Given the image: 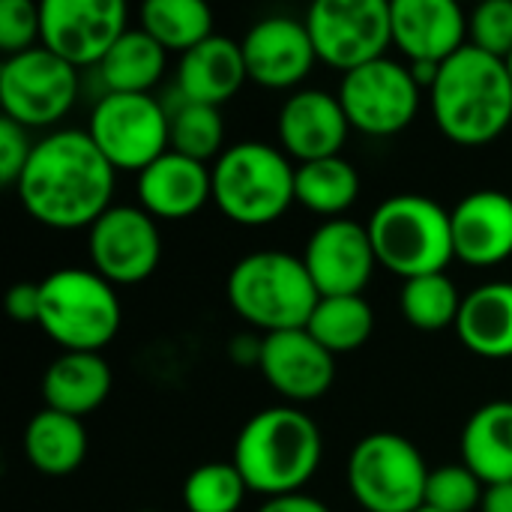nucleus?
<instances>
[{"instance_id": "21", "label": "nucleus", "mask_w": 512, "mask_h": 512, "mask_svg": "<svg viewBox=\"0 0 512 512\" xmlns=\"http://www.w3.org/2000/svg\"><path fill=\"white\" fill-rule=\"evenodd\" d=\"M213 201V165L183 153H162L138 174V207L153 219L183 222Z\"/></svg>"}, {"instance_id": "24", "label": "nucleus", "mask_w": 512, "mask_h": 512, "mask_svg": "<svg viewBox=\"0 0 512 512\" xmlns=\"http://www.w3.org/2000/svg\"><path fill=\"white\" fill-rule=\"evenodd\" d=\"M456 333L471 354L486 360H510L512 282H486L465 294Z\"/></svg>"}, {"instance_id": "23", "label": "nucleus", "mask_w": 512, "mask_h": 512, "mask_svg": "<svg viewBox=\"0 0 512 512\" xmlns=\"http://www.w3.org/2000/svg\"><path fill=\"white\" fill-rule=\"evenodd\" d=\"M111 384V366L102 354L63 351L42 375V399L45 408L84 420L105 405Z\"/></svg>"}, {"instance_id": "7", "label": "nucleus", "mask_w": 512, "mask_h": 512, "mask_svg": "<svg viewBox=\"0 0 512 512\" xmlns=\"http://www.w3.org/2000/svg\"><path fill=\"white\" fill-rule=\"evenodd\" d=\"M39 327L63 351L99 354L114 342L123 324L120 294L96 270L63 267L42 282Z\"/></svg>"}, {"instance_id": "25", "label": "nucleus", "mask_w": 512, "mask_h": 512, "mask_svg": "<svg viewBox=\"0 0 512 512\" xmlns=\"http://www.w3.org/2000/svg\"><path fill=\"white\" fill-rule=\"evenodd\" d=\"M462 465L483 486L512 483V402L498 399L477 408L462 429Z\"/></svg>"}, {"instance_id": "38", "label": "nucleus", "mask_w": 512, "mask_h": 512, "mask_svg": "<svg viewBox=\"0 0 512 512\" xmlns=\"http://www.w3.org/2000/svg\"><path fill=\"white\" fill-rule=\"evenodd\" d=\"M6 312L18 324H39L42 312V288L39 282H18L6 294Z\"/></svg>"}, {"instance_id": "2", "label": "nucleus", "mask_w": 512, "mask_h": 512, "mask_svg": "<svg viewBox=\"0 0 512 512\" xmlns=\"http://www.w3.org/2000/svg\"><path fill=\"white\" fill-rule=\"evenodd\" d=\"M432 114L441 135L459 147H486L512 123V78L507 60L474 45L453 54L432 87Z\"/></svg>"}, {"instance_id": "31", "label": "nucleus", "mask_w": 512, "mask_h": 512, "mask_svg": "<svg viewBox=\"0 0 512 512\" xmlns=\"http://www.w3.org/2000/svg\"><path fill=\"white\" fill-rule=\"evenodd\" d=\"M462 294L456 282L447 273H429L408 279L399 291V312L402 318L423 330V333H438L447 330L459 321L462 312Z\"/></svg>"}, {"instance_id": "40", "label": "nucleus", "mask_w": 512, "mask_h": 512, "mask_svg": "<svg viewBox=\"0 0 512 512\" xmlns=\"http://www.w3.org/2000/svg\"><path fill=\"white\" fill-rule=\"evenodd\" d=\"M258 512H330V507H327L324 501L312 498V495L297 492V495L267 498V501L258 507Z\"/></svg>"}, {"instance_id": "3", "label": "nucleus", "mask_w": 512, "mask_h": 512, "mask_svg": "<svg viewBox=\"0 0 512 512\" xmlns=\"http://www.w3.org/2000/svg\"><path fill=\"white\" fill-rule=\"evenodd\" d=\"M324 438L318 423L300 408L258 411L234 441V465L249 492L264 498L297 495L318 474Z\"/></svg>"}, {"instance_id": "42", "label": "nucleus", "mask_w": 512, "mask_h": 512, "mask_svg": "<svg viewBox=\"0 0 512 512\" xmlns=\"http://www.w3.org/2000/svg\"><path fill=\"white\" fill-rule=\"evenodd\" d=\"M507 69H510V78H512V54L507 57Z\"/></svg>"}, {"instance_id": "29", "label": "nucleus", "mask_w": 512, "mask_h": 512, "mask_svg": "<svg viewBox=\"0 0 512 512\" xmlns=\"http://www.w3.org/2000/svg\"><path fill=\"white\" fill-rule=\"evenodd\" d=\"M306 330L333 357L351 354V351L363 348L369 342V336L375 333V312L363 294L321 297Z\"/></svg>"}, {"instance_id": "36", "label": "nucleus", "mask_w": 512, "mask_h": 512, "mask_svg": "<svg viewBox=\"0 0 512 512\" xmlns=\"http://www.w3.org/2000/svg\"><path fill=\"white\" fill-rule=\"evenodd\" d=\"M42 45V15L39 3L3 0L0 3V51L3 60Z\"/></svg>"}, {"instance_id": "33", "label": "nucleus", "mask_w": 512, "mask_h": 512, "mask_svg": "<svg viewBox=\"0 0 512 512\" xmlns=\"http://www.w3.org/2000/svg\"><path fill=\"white\" fill-rule=\"evenodd\" d=\"M249 495V486L234 462H207L189 471L183 480L186 512H237Z\"/></svg>"}, {"instance_id": "37", "label": "nucleus", "mask_w": 512, "mask_h": 512, "mask_svg": "<svg viewBox=\"0 0 512 512\" xmlns=\"http://www.w3.org/2000/svg\"><path fill=\"white\" fill-rule=\"evenodd\" d=\"M33 147L36 141H30V129L18 126L9 117H0V183L18 186Z\"/></svg>"}, {"instance_id": "15", "label": "nucleus", "mask_w": 512, "mask_h": 512, "mask_svg": "<svg viewBox=\"0 0 512 512\" xmlns=\"http://www.w3.org/2000/svg\"><path fill=\"white\" fill-rule=\"evenodd\" d=\"M300 258L321 297L363 294L378 267L369 228L345 216L318 225L309 234Z\"/></svg>"}, {"instance_id": "16", "label": "nucleus", "mask_w": 512, "mask_h": 512, "mask_svg": "<svg viewBox=\"0 0 512 512\" xmlns=\"http://www.w3.org/2000/svg\"><path fill=\"white\" fill-rule=\"evenodd\" d=\"M249 81L267 90H291L309 78L318 54L306 21L291 15H270L249 27L240 42Z\"/></svg>"}, {"instance_id": "17", "label": "nucleus", "mask_w": 512, "mask_h": 512, "mask_svg": "<svg viewBox=\"0 0 512 512\" xmlns=\"http://www.w3.org/2000/svg\"><path fill=\"white\" fill-rule=\"evenodd\" d=\"M351 123L336 93L309 87L291 93L276 117V138L279 150L297 165L342 156L348 141Z\"/></svg>"}, {"instance_id": "12", "label": "nucleus", "mask_w": 512, "mask_h": 512, "mask_svg": "<svg viewBox=\"0 0 512 512\" xmlns=\"http://www.w3.org/2000/svg\"><path fill=\"white\" fill-rule=\"evenodd\" d=\"M336 96L351 129L369 138H393L405 132L420 111V84L414 81L411 66L393 57L345 72Z\"/></svg>"}, {"instance_id": "11", "label": "nucleus", "mask_w": 512, "mask_h": 512, "mask_svg": "<svg viewBox=\"0 0 512 512\" xmlns=\"http://www.w3.org/2000/svg\"><path fill=\"white\" fill-rule=\"evenodd\" d=\"M303 21L318 60L342 75L387 57L384 51L393 45L390 3L384 0H318Z\"/></svg>"}, {"instance_id": "41", "label": "nucleus", "mask_w": 512, "mask_h": 512, "mask_svg": "<svg viewBox=\"0 0 512 512\" xmlns=\"http://www.w3.org/2000/svg\"><path fill=\"white\" fill-rule=\"evenodd\" d=\"M480 512H512V483L501 486H486Z\"/></svg>"}, {"instance_id": "39", "label": "nucleus", "mask_w": 512, "mask_h": 512, "mask_svg": "<svg viewBox=\"0 0 512 512\" xmlns=\"http://www.w3.org/2000/svg\"><path fill=\"white\" fill-rule=\"evenodd\" d=\"M261 351H264V336L258 333H237L231 342H228V360L234 366H255L261 363Z\"/></svg>"}, {"instance_id": "5", "label": "nucleus", "mask_w": 512, "mask_h": 512, "mask_svg": "<svg viewBox=\"0 0 512 512\" xmlns=\"http://www.w3.org/2000/svg\"><path fill=\"white\" fill-rule=\"evenodd\" d=\"M366 228L378 264L405 282L429 273H447L456 258L450 210L426 195H390L372 210Z\"/></svg>"}, {"instance_id": "22", "label": "nucleus", "mask_w": 512, "mask_h": 512, "mask_svg": "<svg viewBox=\"0 0 512 512\" xmlns=\"http://www.w3.org/2000/svg\"><path fill=\"white\" fill-rule=\"evenodd\" d=\"M249 81L240 42L213 33L180 57L177 66V99L198 105H225Z\"/></svg>"}, {"instance_id": "1", "label": "nucleus", "mask_w": 512, "mask_h": 512, "mask_svg": "<svg viewBox=\"0 0 512 512\" xmlns=\"http://www.w3.org/2000/svg\"><path fill=\"white\" fill-rule=\"evenodd\" d=\"M114 165L87 129H54L36 141L15 186L30 219L54 231L90 228L111 204Z\"/></svg>"}, {"instance_id": "13", "label": "nucleus", "mask_w": 512, "mask_h": 512, "mask_svg": "<svg viewBox=\"0 0 512 512\" xmlns=\"http://www.w3.org/2000/svg\"><path fill=\"white\" fill-rule=\"evenodd\" d=\"M87 255L90 270H96L114 288L138 285L159 267V225L135 204H114L87 228Z\"/></svg>"}, {"instance_id": "27", "label": "nucleus", "mask_w": 512, "mask_h": 512, "mask_svg": "<svg viewBox=\"0 0 512 512\" xmlns=\"http://www.w3.org/2000/svg\"><path fill=\"white\" fill-rule=\"evenodd\" d=\"M168 66V51L147 30H126L96 66L105 93H150Z\"/></svg>"}, {"instance_id": "20", "label": "nucleus", "mask_w": 512, "mask_h": 512, "mask_svg": "<svg viewBox=\"0 0 512 512\" xmlns=\"http://www.w3.org/2000/svg\"><path fill=\"white\" fill-rule=\"evenodd\" d=\"M453 249L468 267H498L512 255V195L477 189L453 210Z\"/></svg>"}, {"instance_id": "14", "label": "nucleus", "mask_w": 512, "mask_h": 512, "mask_svg": "<svg viewBox=\"0 0 512 512\" xmlns=\"http://www.w3.org/2000/svg\"><path fill=\"white\" fill-rule=\"evenodd\" d=\"M39 15L42 45L75 69L99 66L129 30L123 0H45L39 3Z\"/></svg>"}, {"instance_id": "10", "label": "nucleus", "mask_w": 512, "mask_h": 512, "mask_svg": "<svg viewBox=\"0 0 512 512\" xmlns=\"http://www.w3.org/2000/svg\"><path fill=\"white\" fill-rule=\"evenodd\" d=\"M78 69L45 45L6 57L0 66L3 117L24 129H48L60 123L78 99Z\"/></svg>"}, {"instance_id": "18", "label": "nucleus", "mask_w": 512, "mask_h": 512, "mask_svg": "<svg viewBox=\"0 0 512 512\" xmlns=\"http://www.w3.org/2000/svg\"><path fill=\"white\" fill-rule=\"evenodd\" d=\"M258 369L279 396L297 405L321 399L336 381V357L306 327L264 336Z\"/></svg>"}, {"instance_id": "35", "label": "nucleus", "mask_w": 512, "mask_h": 512, "mask_svg": "<svg viewBox=\"0 0 512 512\" xmlns=\"http://www.w3.org/2000/svg\"><path fill=\"white\" fill-rule=\"evenodd\" d=\"M468 45L507 60L512 54V0H486L468 15Z\"/></svg>"}, {"instance_id": "34", "label": "nucleus", "mask_w": 512, "mask_h": 512, "mask_svg": "<svg viewBox=\"0 0 512 512\" xmlns=\"http://www.w3.org/2000/svg\"><path fill=\"white\" fill-rule=\"evenodd\" d=\"M486 486L468 465H441L429 474L426 504L438 512H474L480 510Z\"/></svg>"}, {"instance_id": "4", "label": "nucleus", "mask_w": 512, "mask_h": 512, "mask_svg": "<svg viewBox=\"0 0 512 512\" xmlns=\"http://www.w3.org/2000/svg\"><path fill=\"white\" fill-rule=\"evenodd\" d=\"M228 306L261 336L303 330L321 300L303 258L261 249L243 255L225 282Z\"/></svg>"}, {"instance_id": "44", "label": "nucleus", "mask_w": 512, "mask_h": 512, "mask_svg": "<svg viewBox=\"0 0 512 512\" xmlns=\"http://www.w3.org/2000/svg\"><path fill=\"white\" fill-rule=\"evenodd\" d=\"M138 512H156V510H138Z\"/></svg>"}, {"instance_id": "26", "label": "nucleus", "mask_w": 512, "mask_h": 512, "mask_svg": "<svg viewBox=\"0 0 512 512\" xmlns=\"http://www.w3.org/2000/svg\"><path fill=\"white\" fill-rule=\"evenodd\" d=\"M24 456L45 477H66L87 456V432L78 417L42 408L24 429Z\"/></svg>"}, {"instance_id": "19", "label": "nucleus", "mask_w": 512, "mask_h": 512, "mask_svg": "<svg viewBox=\"0 0 512 512\" xmlns=\"http://www.w3.org/2000/svg\"><path fill=\"white\" fill-rule=\"evenodd\" d=\"M390 21L408 63H447L468 45V15L453 0H390Z\"/></svg>"}, {"instance_id": "43", "label": "nucleus", "mask_w": 512, "mask_h": 512, "mask_svg": "<svg viewBox=\"0 0 512 512\" xmlns=\"http://www.w3.org/2000/svg\"><path fill=\"white\" fill-rule=\"evenodd\" d=\"M417 512H438V510H432V507H420Z\"/></svg>"}, {"instance_id": "6", "label": "nucleus", "mask_w": 512, "mask_h": 512, "mask_svg": "<svg viewBox=\"0 0 512 512\" xmlns=\"http://www.w3.org/2000/svg\"><path fill=\"white\" fill-rule=\"evenodd\" d=\"M294 171L297 165H291V159L273 144H231L213 162V201L234 225H273L297 201Z\"/></svg>"}, {"instance_id": "28", "label": "nucleus", "mask_w": 512, "mask_h": 512, "mask_svg": "<svg viewBox=\"0 0 512 512\" xmlns=\"http://www.w3.org/2000/svg\"><path fill=\"white\" fill-rule=\"evenodd\" d=\"M360 186V174L345 156L306 162L294 171L297 204L327 219H342V213H348L360 198Z\"/></svg>"}, {"instance_id": "30", "label": "nucleus", "mask_w": 512, "mask_h": 512, "mask_svg": "<svg viewBox=\"0 0 512 512\" xmlns=\"http://www.w3.org/2000/svg\"><path fill=\"white\" fill-rule=\"evenodd\" d=\"M141 30H147L168 54L180 57L213 36V12L201 0H147L141 6Z\"/></svg>"}, {"instance_id": "9", "label": "nucleus", "mask_w": 512, "mask_h": 512, "mask_svg": "<svg viewBox=\"0 0 512 512\" xmlns=\"http://www.w3.org/2000/svg\"><path fill=\"white\" fill-rule=\"evenodd\" d=\"M87 132L114 171L141 174L171 150V111L150 93H105Z\"/></svg>"}, {"instance_id": "32", "label": "nucleus", "mask_w": 512, "mask_h": 512, "mask_svg": "<svg viewBox=\"0 0 512 512\" xmlns=\"http://www.w3.org/2000/svg\"><path fill=\"white\" fill-rule=\"evenodd\" d=\"M171 111V150L198 162L219 159L225 153V120L213 105L180 102Z\"/></svg>"}, {"instance_id": "8", "label": "nucleus", "mask_w": 512, "mask_h": 512, "mask_svg": "<svg viewBox=\"0 0 512 512\" xmlns=\"http://www.w3.org/2000/svg\"><path fill=\"white\" fill-rule=\"evenodd\" d=\"M429 465L399 432H372L348 456L345 480L366 512H417L426 504Z\"/></svg>"}]
</instances>
